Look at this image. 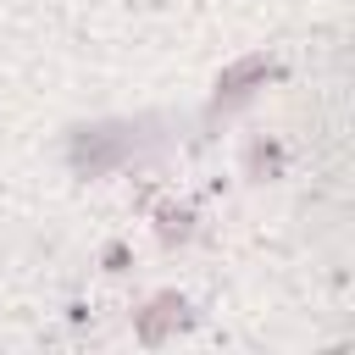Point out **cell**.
I'll return each mask as SVG.
<instances>
[{
  "mask_svg": "<svg viewBox=\"0 0 355 355\" xmlns=\"http://www.w3.org/2000/svg\"><path fill=\"white\" fill-rule=\"evenodd\" d=\"M189 211H161V239H189Z\"/></svg>",
  "mask_w": 355,
  "mask_h": 355,
  "instance_id": "cell-1",
  "label": "cell"
}]
</instances>
